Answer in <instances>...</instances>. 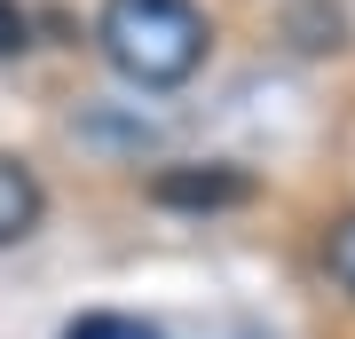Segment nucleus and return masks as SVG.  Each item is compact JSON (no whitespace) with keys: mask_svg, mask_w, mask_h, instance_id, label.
I'll return each instance as SVG.
<instances>
[{"mask_svg":"<svg viewBox=\"0 0 355 339\" xmlns=\"http://www.w3.org/2000/svg\"><path fill=\"white\" fill-rule=\"evenodd\" d=\"M95 40L111 55V71L135 87H182V79H198L205 48H214V32L190 0H103Z\"/></svg>","mask_w":355,"mask_h":339,"instance_id":"nucleus-1","label":"nucleus"},{"mask_svg":"<svg viewBox=\"0 0 355 339\" xmlns=\"http://www.w3.org/2000/svg\"><path fill=\"white\" fill-rule=\"evenodd\" d=\"M150 198L158 205H205V214H214V205H245L253 182H245L237 166H166L150 182Z\"/></svg>","mask_w":355,"mask_h":339,"instance_id":"nucleus-2","label":"nucleus"},{"mask_svg":"<svg viewBox=\"0 0 355 339\" xmlns=\"http://www.w3.org/2000/svg\"><path fill=\"white\" fill-rule=\"evenodd\" d=\"M40 229V182L24 158H0V245H24Z\"/></svg>","mask_w":355,"mask_h":339,"instance_id":"nucleus-3","label":"nucleus"},{"mask_svg":"<svg viewBox=\"0 0 355 339\" xmlns=\"http://www.w3.org/2000/svg\"><path fill=\"white\" fill-rule=\"evenodd\" d=\"M64 339H166L158 324H142V315H79V324H64Z\"/></svg>","mask_w":355,"mask_h":339,"instance_id":"nucleus-4","label":"nucleus"},{"mask_svg":"<svg viewBox=\"0 0 355 339\" xmlns=\"http://www.w3.org/2000/svg\"><path fill=\"white\" fill-rule=\"evenodd\" d=\"M324 268L355 292V214H347V221H331V237H324Z\"/></svg>","mask_w":355,"mask_h":339,"instance_id":"nucleus-5","label":"nucleus"},{"mask_svg":"<svg viewBox=\"0 0 355 339\" xmlns=\"http://www.w3.org/2000/svg\"><path fill=\"white\" fill-rule=\"evenodd\" d=\"M16 48H24V8L0 0V55H16Z\"/></svg>","mask_w":355,"mask_h":339,"instance_id":"nucleus-6","label":"nucleus"}]
</instances>
